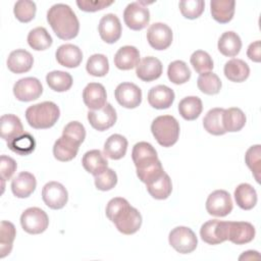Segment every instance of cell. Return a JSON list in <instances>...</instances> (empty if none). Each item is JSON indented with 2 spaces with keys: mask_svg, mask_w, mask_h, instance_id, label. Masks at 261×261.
I'll return each instance as SVG.
<instances>
[{
  "mask_svg": "<svg viewBox=\"0 0 261 261\" xmlns=\"http://www.w3.org/2000/svg\"><path fill=\"white\" fill-rule=\"evenodd\" d=\"M106 216L123 234L137 232L142 225V215L138 209L120 197L111 199L106 206Z\"/></svg>",
  "mask_w": 261,
  "mask_h": 261,
  "instance_id": "obj_1",
  "label": "cell"
},
{
  "mask_svg": "<svg viewBox=\"0 0 261 261\" xmlns=\"http://www.w3.org/2000/svg\"><path fill=\"white\" fill-rule=\"evenodd\" d=\"M47 21L61 40H71L79 34V19L70 6L66 4L57 3L51 6L47 12Z\"/></svg>",
  "mask_w": 261,
  "mask_h": 261,
  "instance_id": "obj_2",
  "label": "cell"
},
{
  "mask_svg": "<svg viewBox=\"0 0 261 261\" xmlns=\"http://www.w3.org/2000/svg\"><path fill=\"white\" fill-rule=\"evenodd\" d=\"M60 110L58 106L51 101H45L30 106L25 110L28 123L36 129H45L52 127L58 120Z\"/></svg>",
  "mask_w": 261,
  "mask_h": 261,
  "instance_id": "obj_3",
  "label": "cell"
},
{
  "mask_svg": "<svg viewBox=\"0 0 261 261\" xmlns=\"http://www.w3.org/2000/svg\"><path fill=\"white\" fill-rule=\"evenodd\" d=\"M151 132L159 145L171 147L178 140L179 124L171 115H160L153 120Z\"/></svg>",
  "mask_w": 261,
  "mask_h": 261,
  "instance_id": "obj_4",
  "label": "cell"
},
{
  "mask_svg": "<svg viewBox=\"0 0 261 261\" xmlns=\"http://www.w3.org/2000/svg\"><path fill=\"white\" fill-rule=\"evenodd\" d=\"M169 245L180 254H189L196 250L198 239L195 232L187 226H176L168 237Z\"/></svg>",
  "mask_w": 261,
  "mask_h": 261,
  "instance_id": "obj_5",
  "label": "cell"
},
{
  "mask_svg": "<svg viewBox=\"0 0 261 261\" xmlns=\"http://www.w3.org/2000/svg\"><path fill=\"white\" fill-rule=\"evenodd\" d=\"M20 224L24 231L31 234L44 232L49 225L48 215L44 210L38 207L25 209L20 216Z\"/></svg>",
  "mask_w": 261,
  "mask_h": 261,
  "instance_id": "obj_6",
  "label": "cell"
},
{
  "mask_svg": "<svg viewBox=\"0 0 261 261\" xmlns=\"http://www.w3.org/2000/svg\"><path fill=\"white\" fill-rule=\"evenodd\" d=\"M123 20L130 30L141 31L145 29L150 21L149 9L141 2L129 3L124 9Z\"/></svg>",
  "mask_w": 261,
  "mask_h": 261,
  "instance_id": "obj_7",
  "label": "cell"
},
{
  "mask_svg": "<svg viewBox=\"0 0 261 261\" xmlns=\"http://www.w3.org/2000/svg\"><path fill=\"white\" fill-rule=\"evenodd\" d=\"M232 200L228 192L224 190H216L212 192L206 201L207 212L216 217H223L232 210Z\"/></svg>",
  "mask_w": 261,
  "mask_h": 261,
  "instance_id": "obj_8",
  "label": "cell"
},
{
  "mask_svg": "<svg viewBox=\"0 0 261 261\" xmlns=\"http://www.w3.org/2000/svg\"><path fill=\"white\" fill-rule=\"evenodd\" d=\"M42 199L49 208L58 210L66 205L68 201V193L60 182L49 181L43 187Z\"/></svg>",
  "mask_w": 261,
  "mask_h": 261,
  "instance_id": "obj_9",
  "label": "cell"
},
{
  "mask_svg": "<svg viewBox=\"0 0 261 261\" xmlns=\"http://www.w3.org/2000/svg\"><path fill=\"white\" fill-rule=\"evenodd\" d=\"M43 93L41 82L36 77H23L18 80L13 86L15 98L22 102H30L38 99Z\"/></svg>",
  "mask_w": 261,
  "mask_h": 261,
  "instance_id": "obj_10",
  "label": "cell"
},
{
  "mask_svg": "<svg viewBox=\"0 0 261 261\" xmlns=\"http://www.w3.org/2000/svg\"><path fill=\"white\" fill-rule=\"evenodd\" d=\"M227 223L228 221L218 219L208 220L201 226V239L209 245H218L227 241Z\"/></svg>",
  "mask_w": 261,
  "mask_h": 261,
  "instance_id": "obj_11",
  "label": "cell"
},
{
  "mask_svg": "<svg viewBox=\"0 0 261 261\" xmlns=\"http://www.w3.org/2000/svg\"><path fill=\"white\" fill-rule=\"evenodd\" d=\"M171 29L162 22H155L151 24L147 31V40L152 48L155 50H165L172 43Z\"/></svg>",
  "mask_w": 261,
  "mask_h": 261,
  "instance_id": "obj_12",
  "label": "cell"
},
{
  "mask_svg": "<svg viewBox=\"0 0 261 261\" xmlns=\"http://www.w3.org/2000/svg\"><path fill=\"white\" fill-rule=\"evenodd\" d=\"M115 99L124 108L133 109L142 102V91L133 83H121L114 91Z\"/></svg>",
  "mask_w": 261,
  "mask_h": 261,
  "instance_id": "obj_13",
  "label": "cell"
},
{
  "mask_svg": "<svg viewBox=\"0 0 261 261\" xmlns=\"http://www.w3.org/2000/svg\"><path fill=\"white\" fill-rule=\"evenodd\" d=\"M116 119V111L110 103H106V105L99 110H89L88 112L90 124L99 132H104L113 126Z\"/></svg>",
  "mask_w": 261,
  "mask_h": 261,
  "instance_id": "obj_14",
  "label": "cell"
},
{
  "mask_svg": "<svg viewBox=\"0 0 261 261\" xmlns=\"http://www.w3.org/2000/svg\"><path fill=\"white\" fill-rule=\"evenodd\" d=\"M255 227L246 221H228L227 240L236 245L250 243L255 238Z\"/></svg>",
  "mask_w": 261,
  "mask_h": 261,
  "instance_id": "obj_15",
  "label": "cell"
},
{
  "mask_svg": "<svg viewBox=\"0 0 261 261\" xmlns=\"http://www.w3.org/2000/svg\"><path fill=\"white\" fill-rule=\"evenodd\" d=\"M98 31L104 42L108 44L115 43L119 40L122 32L119 18L113 13L105 14L99 21Z\"/></svg>",
  "mask_w": 261,
  "mask_h": 261,
  "instance_id": "obj_16",
  "label": "cell"
},
{
  "mask_svg": "<svg viewBox=\"0 0 261 261\" xmlns=\"http://www.w3.org/2000/svg\"><path fill=\"white\" fill-rule=\"evenodd\" d=\"M83 100L90 110H99L106 105L107 94L104 86L99 83L88 84L83 91Z\"/></svg>",
  "mask_w": 261,
  "mask_h": 261,
  "instance_id": "obj_17",
  "label": "cell"
},
{
  "mask_svg": "<svg viewBox=\"0 0 261 261\" xmlns=\"http://www.w3.org/2000/svg\"><path fill=\"white\" fill-rule=\"evenodd\" d=\"M161 61L153 56H147L143 58L136 67L137 76L144 82H152L160 77L162 74Z\"/></svg>",
  "mask_w": 261,
  "mask_h": 261,
  "instance_id": "obj_18",
  "label": "cell"
},
{
  "mask_svg": "<svg viewBox=\"0 0 261 261\" xmlns=\"http://www.w3.org/2000/svg\"><path fill=\"white\" fill-rule=\"evenodd\" d=\"M174 92L169 87L158 85L150 89L148 93L149 104L156 109H167L174 101Z\"/></svg>",
  "mask_w": 261,
  "mask_h": 261,
  "instance_id": "obj_19",
  "label": "cell"
},
{
  "mask_svg": "<svg viewBox=\"0 0 261 261\" xmlns=\"http://www.w3.org/2000/svg\"><path fill=\"white\" fill-rule=\"evenodd\" d=\"M55 56L60 65L68 68L77 67L83 60L82 50L72 44H63L59 46Z\"/></svg>",
  "mask_w": 261,
  "mask_h": 261,
  "instance_id": "obj_20",
  "label": "cell"
},
{
  "mask_svg": "<svg viewBox=\"0 0 261 261\" xmlns=\"http://www.w3.org/2000/svg\"><path fill=\"white\" fill-rule=\"evenodd\" d=\"M36 186V177L28 171H22L12 179L11 191L17 198H28L34 193Z\"/></svg>",
  "mask_w": 261,
  "mask_h": 261,
  "instance_id": "obj_21",
  "label": "cell"
},
{
  "mask_svg": "<svg viewBox=\"0 0 261 261\" xmlns=\"http://www.w3.org/2000/svg\"><path fill=\"white\" fill-rule=\"evenodd\" d=\"M34 63L33 55L24 49L12 51L7 59V67L13 73H23L29 71Z\"/></svg>",
  "mask_w": 261,
  "mask_h": 261,
  "instance_id": "obj_22",
  "label": "cell"
},
{
  "mask_svg": "<svg viewBox=\"0 0 261 261\" xmlns=\"http://www.w3.org/2000/svg\"><path fill=\"white\" fill-rule=\"evenodd\" d=\"M80 145L81 144H79L74 140L62 135L54 143L53 155L59 161H70L76 156Z\"/></svg>",
  "mask_w": 261,
  "mask_h": 261,
  "instance_id": "obj_23",
  "label": "cell"
},
{
  "mask_svg": "<svg viewBox=\"0 0 261 261\" xmlns=\"http://www.w3.org/2000/svg\"><path fill=\"white\" fill-rule=\"evenodd\" d=\"M82 164L85 170L94 176L102 173L106 168H108V161L105 155L97 149L86 152L83 156Z\"/></svg>",
  "mask_w": 261,
  "mask_h": 261,
  "instance_id": "obj_24",
  "label": "cell"
},
{
  "mask_svg": "<svg viewBox=\"0 0 261 261\" xmlns=\"http://www.w3.org/2000/svg\"><path fill=\"white\" fill-rule=\"evenodd\" d=\"M140 62V52L134 46H123L118 49L114 56V64L118 69L129 70Z\"/></svg>",
  "mask_w": 261,
  "mask_h": 261,
  "instance_id": "obj_25",
  "label": "cell"
},
{
  "mask_svg": "<svg viewBox=\"0 0 261 261\" xmlns=\"http://www.w3.org/2000/svg\"><path fill=\"white\" fill-rule=\"evenodd\" d=\"M132 158L136 168L142 167L144 165H147L158 160L155 148L147 142H139L134 146Z\"/></svg>",
  "mask_w": 261,
  "mask_h": 261,
  "instance_id": "obj_26",
  "label": "cell"
},
{
  "mask_svg": "<svg viewBox=\"0 0 261 261\" xmlns=\"http://www.w3.org/2000/svg\"><path fill=\"white\" fill-rule=\"evenodd\" d=\"M1 138L6 142L22 135L24 133L20 119L14 114H4L0 118Z\"/></svg>",
  "mask_w": 261,
  "mask_h": 261,
  "instance_id": "obj_27",
  "label": "cell"
},
{
  "mask_svg": "<svg viewBox=\"0 0 261 261\" xmlns=\"http://www.w3.org/2000/svg\"><path fill=\"white\" fill-rule=\"evenodd\" d=\"M236 2L232 0H213L210 2L212 17L219 23L229 22L234 14Z\"/></svg>",
  "mask_w": 261,
  "mask_h": 261,
  "instance_id": "obj_28",
  "label": "cell"
},
{
  "mask_svg": "<svg viewBox=\"0 0 261 261\" xmlns=\"http://www.w3.org/2000/svg\"><path fill=\"white\" fill-rule=\"evenodd\" d=\"M223 71L225 77L230 82L242 83L248 79L250 74V67L244 60L232 58L225 63Z\"/></svg>",
  "mask_w": 261,
  "mask_h": 261,
  "instance_id": "obj_29",
  "label": "cell"
},
{
  "mask_svg": "<svg viewBox=\"0 0 261 261\" xmlns=\"http://www.w3.org/2000/svg\"><path fill=\"white\" fill-rule=\"evenodd\" d=\"M127 150V140L125 137L114 134L111 135L104 144V155L112 160L121 159Z\"/></svg>",
  "mask_w": 261,
  "mask_h": 261,
  "instance_id": "obj_30",
  "label": "cell"
},
{
  "mask_svg": "<svg viewBox=\"0 0 261 261\" xmlns=\"http://www.w3.org/2000/svg\"><path fill=\"white\" fill-rule=\"evenodd\" d=\"M217 47L222 55L233 57L240 53L242 48V41L237 33L228 31L220 36Z\"/></svg>",
  "mask_w": 261,
  "mask_h": 261,
  "instance_id": "obj_31",
  "label": "cell"
},
{
  "mask_svg": "<svg viewBox=\"0 0 261 261\" xmlns=\"http://www.w3.org/2000/svg\"><path fill=\"white\" fill-rule=\"evenodd\" d=\"M234 200L243 210H251L257 204L256 190L249 184H240L234 190Z\"/></svg>",
  "mask_w": 261,
  "mask_h": 261,
  "instance_id": "obj_32",
  "label": "cell"
},
{
  "mask_svg": "<svg viewBox=\"0 0 261 261\" xmlns=\"http://www.w3.org/2000/svg\"><path fill=\"white\" fill-rule=\"evenodd\" d=\"M222 123L225 132H239L246 124V115L237 107L224 109L222 114Z\"/></svg>",
  "mask_w": 261,
  "mask_h": 261,
  "instance_id": "obj_33",
  "label": "cell"
},
{
  "mask_svg": "<svg viewBox=\"0 0 261 261\" xmlns=\"http://www.w3.org/2000/svg\"><path fill=\"white\" fill-rule=\"evenodd\" d=\"M203 110V104L199 97L189 96L178 103V111L186 120H195Z\"/></svg>",
  "mask_w": 261,
  "mask_h": 261,
  "instance_id": "obj_34",
  "label": "cell"
},
{
  "mask_svg": "<svg viewBox=\"0 0 261 261\" xmlns=\"http://www.w3.org/2000/svg\"><path fill=\"white\" fill-rule=\"evenodd\" d=\"M223 111V108H212L207 112L203 118L205 130L214 136H221L226 133L222 123Z\"/></svg>",
  "mask_w": 261,
  "mask_h": 261,
  "instance_id": "obj_35",
  "label": "cell"
},
{
  "mask_svg": "<svg viewBox=\"0 0 261 261\" xmlns=\"http://www.w3.org/2000/svg\"><path fill=\"white\" fill-rule=\"evenodd\" d=\"M148 193L157 200H164L169 197L172 192V184L169 175L164 172L159 178L146 185Z\"/></svg>",
  "mask_w": 261,
  "mask_h": 261,
  "instance_id": "obj_36",
  "label": "cell"
},
{
  "mask_svg": "<svg viewBox=\"0 0 261 261\" xmlns=\"http://www.w3.org/2000/svg\"><path fill=\"white\" fill-rule=\"evenodd\" d=\"M7 147L12 152L21 156H25L34 152L36 148V141L31 134L23 133L22 135L7 142Z\"/></svg>",
  "mask_w": 261,
  "mask_h": 261,
  "instance_id": "obj_37",
  "label": "cell"
},
{
  "mask_svg": "<svg viewBox=\"0 0 261 261\" xmlns=\"http://www.w3.org/2000/svg\"><path fill=\"white\" fill-rule=\"evenodd\" d=\"M49 88L55 92L68 91L72 86V76L65 71L53 70L46 75Z\"/></svg>",
  "mask_w": 261,
  "mask_h": 261,
  "instance_id": "obj_38",
  "label": "cell"
},
{
  "mask_svg": "<svg viewBox=\"0 0 261 261\" xmlns=\"http://www.w3.org/2000/svg\"><path fill=\"white\" fill-rule=\"evenodd\" d=\"M28 43L36 51H43L52 45V38L43 27L33 29L28 35Z\"/></svg>",
  "mask_w": 261,
  "mask_h": 261,
  "instance_id": "obj_39",
  "label": "cell"
},
{
  "mask_svg": "<svg viewBox=\"0 0 261 261\" xmlns=\"http://www.w3.org/2000/svg\"><path fill=\"white\" fill-rule=\"evenodd\" d=\"M16 231L13 223L3 220L0 226V258H4L12 250Z\"/></svg>",
  "mask_w": 261,
  "mask_h": 261,
  "instance_id": "obj_40",
  "label": "cell"
},
{
  "mask_svg": "<svg viewBox=\"0 0 261 261\" xmlns=\"http://www.w3.org/2000/svg\"><path fill=\"white\" fill-rule=\"evenodd\" d=\"M167 76L171 83L175 85H182L190 80L191 70L186 62L175 60L168 65Z\"/></svg>",
  "mask_w": 261,
  "mask_h": 261,
  "instance_id": "obj_41",
  "label": "cell"
},
{
  "mask_svg": "<svg viewBox=\"0 0 261 261\" xmlns=\"http://www.w3.org/2000/svg\"><path fill=\"white\" fill-rule=\"evenodd\" d=\"M199 90L206 95L218 94L221 89V81L216 73L211 71L201 73L197 80Z\"/></svg>",
  "mask_w": 261,
  "mask_h": 261,
  "instance_id": "obj_42",
  "label": "cell"
},
{
  "mask_svg": "<svg viewBox=\"0 0 261 261\" xmlns=\"http://www.w3.org/2000/svg\"><path fill=\"white\" fill-rule=\"evenodd\" d=\"M165 171H164V169L162 167V164H161L159 159L152 162V163L144 165L140 168H137V175H138L139 179L142 182L146 184V185L151 184L152 181L156 180Z\"/></svg>",
  "mask_w": 261,
  "mask_h": 261,
  "instance_id": "obj_43",
  "label": "cell"
},
{
  "mask_svg": "<svg viewBox=\"0 0 261 261\" xmlns=\"http://www.w3.org/2000/svg\"><path fill=\"white\" fill-rule=\"evenodd\" d=\"M86 69L93 76H104L109 71V62L103 54H93L89 57Z\"/></svg>",
  "mask_w": 261,
  "mask_h": 261,
  "instance_id": "obj_44",
  "label": "cell"
},
{
  "mask_svg": "<svg viewBox=\"0 0 261 261\" xmlns=\"http://www.w3.org/2000/svg\"><path fill=\"white\" fill-rule=\"evenodd\" d=\"M245 161L248 167L251 169L257 182H260L261 172V146L254 145L250 147L245 155Z\"/></svg>",
  "mask_w": 261,
  "mask_h": 261,
  "instance_id": "obj_45",
  "label": "cell"
},
{
  "mask_svg": "<svg viewBox=\"0 0 261 261\" xmlns=\"http://www.w3.org/2000/svg\"><path fill=\"white\" fill-rule=\"evenodd\" d=\"M36 3L29 0H19L14 4L13 12L20 22H30L36 15Z\"/></svg>",
  "mask_w": 261,
  "mask_h": 261,
  "instance_id": "obj_46",
  "label": "cell"
},
{
  "mask_svg": "<svg viewBox=\"0 0 261 261\" xmlns=\"http://www.w3.org/2000/svg\"><path fill=\"white\" fill-rule=\"evenodd\" d=\"M191 64L193 65L194 69L196 70V72L198 73H204V72H208L211 71L213 69V60L210 57V55L203 51V50H197L195 51L191 58H190Z\"/></svg>",
  "mask_w": 261,
  "mask_h": 261,
  "instance_id": "obj_47",
  "label": "cell"
},
{
  "mask_svg": "<svg viewBox=\"0 0 261 261\" xmlns=\"http://www.w3.org/2000/svg\"><path fill=\"white\" fill-rule=\"evenodd\" d=\"M178 6L181 14L186 18L196 19L203 13L205 2L203 0H186L180 1Z\"/></svg>",
  "mask_w": 261,
  "mask_h": 261,
  "instance_id": "obj_48",
  "label": "cell"
},
{
  "mask_svg": "<svg viewBox=\"0 0 261 261\" xmlns=\"http://www.w3.org/2000/svg\"><path fill=\"white\" fill-rule=\"evenodd\" d=\"M117 184V175L111 168H106L102 173L95 176V186L100 191H109Z\"/></svg>",
  "mask_w": 261,
  "mask_h": 261,
  "instance_id": "obj_49",
  "label": "cell"
},
{
  "mask_svg": "<svg viewBox=\"0 0 261 261\" xmlns=\"http://www.w3.org/2000/svg\"><path fill=\"white\" fill-rule=\"evenodd\" d=\"M62 135L74 140L79 144H82L86 138V129L81 122L70 121L64 126Z\"/></svg>",
  "mask_w": 261,
  "mask_h": 261,
  "instance_id": "obj_50",
  "label": "cell"
},
{
  "mask_svg": "<svg viewBox=\"0 0 261 261\" xmlns=\"http://www.w3.org/2000/svg\"><path fill=\"white\" fill-rule=\"evenodd\" d=\"M17 164L15 160L9 156L1 155L0 157V173L1 179L7 180L10 179L16 170Z\"/></svg>",
  "mask_w": 261,
  "mask_h": 261,
  "instance_id": "obj_51",
  "label": "cell"
},
{
  "mask_svg": "<svg viewBox=\"0 0 261 261\" xmlns=\"http://www.w3.org/2000/svg\"><path fill=\"white\" fill-rule=\"evenodd\" d=\"M113 3L114 1H105V0H95V1L77 0L76 1V5L79 6V8L86 12H95L98 10H102Z\"/></svg>",
  "mask_w": 261,
  "mask_h": 261,
  "instance_id": "obj_52",
  "label": "cell"
},
{
  "mask_svg": "<svg viewBox=\"0 0 261 261\" xmlns=\"http://www.w3.org/2000/svg\"><path fill=\"white\" fill-rule=\"evenodd\" d=\"M248 57L254 61V62H260L261 61V44L260 41H255L254 43H251L247 50Z\"/></svg>",
  "mask_w": 261,
  "mask_h": 261,
  "instance_id": "obj_53",
  "label": "cell"
},
{
  "mask_svg": "<svg viewBox=\"0 0 261 261\" xmlns=\"http://www.w3.org/2000/svg\"><path fill=\"white\" fill-rule=\"evenodd\" d=\"M260 258V255L258 254L257 251H247V252H244L243 255L240 256V260H252V259H259Z\"/></svg>",
  "mask_w": 261,
  "mask_h": 261,
  "instance_id": "obj_54",
  "label": "cell"
}]
</instances>
